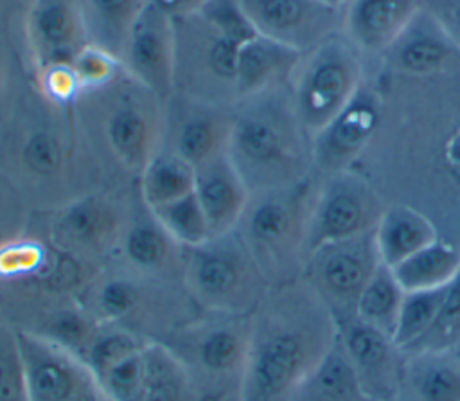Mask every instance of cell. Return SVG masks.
I'll list each match as a JSON object with an SVG mask.
<instances>
[{
	"mask_svg": "<svg viewBox=\"0 0 460 401\" xmlns=\"http://www.w3.org/2000/svg\"><path fill=\"white\" fill-rule=\"evenodd\" d=\"M79 302L99 322L119 325L146 342H165L201 311L181 284L156 281L115 263L97 272Z\"/></svg>",
	"mask_w": 460,
	"mask_h": 401,
	"instance_id": "6",
	"label": "cell"
},
{
	"mask_svg": "<svg viewBox=\"0 0 460 401\" xmlns=\"http://www.w3.org/2000/svg\"><path fill=\"white\" fill-rule=\"evenodd\" d=\"M316 2L325 4V5H329V7H334V9H341L347 0H316Z\"/></svg>",
	"mask_w": 460,
	"mask_h": 401,
	"instance_id": "47",
	"label": "cell"
},
{
	"mask_svg": "<svg viewBox=\"0 0 460 401\" xmlns=\"http://www.w3.org/2000/svg\"><path fill=\"white\" fill-rule=\"evenodd\" d=\"M142 360L138 401H201L183 365L162 342H147L142 349Z\"/></svg>",
	"mask_w": 460,
	"mask_h": 401,
	"instance_id": "30",
	"label": "cell"
},
{
	"mask_svg": "<svg viewBox=\"0 0 460 401\" xmlns=\"http://www.w3.org/2000/svg\"><path fill=\"white\" fill-rule=\"evenodd\" d=\"M438 237L431 219L404 203L386 205L374 228L379 259L388 268L397 266Z\"/></svg>",
	"mask_w": 460,
	"mask_h": 401,
	"instance_id": "27",
	"label": "cell"
},
{
	"mask_svg": "<svg viewBox=\"0 0 460 401\" xmlns=\"http://www.w3.org/2000/svg\"><path fill=\"white\" fill-rule=\"evenodd\" d=\"M110 263L156 281L183 286V246L142 200L137 182L129 192L126 221Z\"/></svg>",
	"mask_w": 460,
	"mask_h": 401,
	"instance_id": "15",
	"label": "cell"
},
{
	"mask_svg": "<svg viewBox=\"0 0 460 401\" xmlns=\"http://www.w3.org/2000/svg\"><path fill=\"white\" fill-rule=\"evenodd\" d=\"M377 120V99L361 88L352 102L311 138L314 174L349 171L374 137Z\"/></svg>",
	"mask_w": 460,
	"mask_h": 401,
	"instance_id": "21",
	"label": "cell"
},
{
	"mask_svg": "<svg viewBox=\"0 0 460 401\" xmlns=\"http://www.w3.org/2000/svg\"><path fill=\"white\" fill-rule=\"evenodd\" d=\"M183 288L201 311L252 315L270 284L232 230L183 248Z\"/></svg>",
	"mask_w": 460,
	"mask_h": 401,
	"instance_id": "8",
	"label": "cell"
},
{
	"mask_svg": "<svg viewBox=\"0 0 460 401\" xmlns=\"http://www.w3.org/2000/svg\"><path fill=\"white\" fill-rule=\"evenodd\" d=\"M338 340L368 401H395L404 352L394 338L361 320L356 313L334 318Z\"/></svg>",
	"mask_w": 460,
	"mask_h": 401,
	"instance_id": "17",
	"label": "cell"
},
{
	"mask_svg": "<svg viewBox=\"0 0 460 401\" xmlns=\"http://www.w3.org/2000/svg\"><path fill=\"white\" fill-rule=\"evenodd\" d=\"M194 174V165L160 146L137 178V189L142 200L156 209L192 192Z\"/></svg>",
	"mask_w": 460,
	"mask_h": 401,
	"instance_id": "32",
	"label": "cell"
},
{
	"mask_svg": "<svg viewBox=\"0 0 460 401\" xmlns=\"http://www.w3.org/2000/svg\"><path fill=\"white\" fill-rule=\"evenodd\" d=\"M27 79L29 68L11 40L9 29L0 31V128L11 115Z\"/></svg>",
	"mask_w": 460,
	"mask_h": 401,
	"instance_id": "39",
	"label": "cell"
},
{
	"mask_svg": "<svg viewBox=\"0 0 460 401\" xmlns=\"http://www.w3.org/2000/svg\"><path fill=\"white\" fill-rule=\"evenodd\" d=\"M385 209L377 191L350 169L318 176L307 254L320 245L372 232Z\"/></svg>",
	"mask_w": 460,
	"mask_h": 401,
	"instance_id": "13",
	"label": "cell"
},
{
	"mask_svg": "<svg viewBox=\"0 0 460 401\" xmlns=\"http://www.w3.org/2000/svg\"><path fill=\"white\" fill-rule=\"evenodd\" d=\"M18 0H0V31L9 27V20L16 9Z\"/></svg>",
	"mask_w": 460,
	"mask_h": 401,
	"instance_id": "46",
	"label": "cell"
},
{
	"mask_svg": "<svg viewBox=\"0 0 460 401\" xmlns=\"http://www.w3.org/2000/svg\"><path fill=\"white\" fill-rule=\"evenodd\" d=\"M29 77L34 88L47 101L59 106H75V102L83 95V88L72 63L34 68L29 70Z\"/></svg>",
	"mask_w": 460,
	"mask_h": 401,
	"instance_id": "40",
	"label": "cell"
},
{
	"mask_svg": "<svg viewBox=\"0 0 460 401\" xmlns=\"http://www.w3.org/2000/svg\"><path fill=\"white\" fill-rule=\"evenodd\" d=\"M453 352L456 354V356H460V342L455 345V349H453Z\"/></svg>",
	"mask_w": 460,
	"mask_h": 401,
	"instance_id": "48",
	"label": "cell"
},
{
	"mask_svg": "<svg viewBox=\"0 0 460 401\" xmlns=\"http://www.w3.org/2000/svg\"><path fill=\"white\" fill-rule=\"evenodd\" d=\"M449 286V284H447ZM447 286L419 291H404L397 327L394 333L395 345L404 352L411 347L433 324Z\"/></svg>",
	"mask_w": 460,
	"mask_h": 401,
	"instance_id": "34",
	"label": "cell"
},
{
	"mask_svg": "<svg viewBox=\"0 0 460 401\" xmlns=\"http://www.w3.org/2000/svg\"><path fill=\"white\" fill-rule=\"evenodd\" d=\"M388 65L404 76L428 77L460 72V49L424 7L385 52Z\"/></svg>",
	"mask_w": 460,
	"mask_h": 401,
	"instance_id": "22",
	"label": "cell"
},
{
	"mask_svg": "<svg viewBox=\"0 0 460 401\" xmlns=\"http://www.w3.org/2000/svg\"><path fill=\"white\" fill-rule=\"evenodd\" d=\"M336 336L332 313L302 277L271 286L252 313L241 401H286Z\"/></svg>",
	"mask_w": 460,
	"mask_h": 401,
	"instance_id": "2",
	"label": "cell"
},
{
	"mask_svg": "<svg viewBox=\"0 0 460 401\" xmlns=\"http://www.w3.org/2000/svg\"><path fill=\"white\" fill-rule=\"evenodd\" d=\"M174 92L194 99L234 106L235 58L232 40L208 23L199 13L172 20Z\"/></svg>",
	"mask_w": 460,
	"mask_h": 401,
	"instance_id": "11",
	"label": "cell"
},
{
	"mask_svg": "<svg viewBox=\"0 0 460 401\" xmlns=\"http://www.w3.org/2000/svg\"><path fill=\"white\" fill-rule=\"evenodd\" d=\"M286 401H368L338 336L322 361L295 387Z\"/></svg>",
	"mask_w": 460,
	"mask_h": 401,
	"instance_id": "28",
	"label": "cell"
},
{
	"mask_svg": "<svg viewBox=\"0 0 460 401\" xmlns=\"http://www.w3.org/2000/svg\"><path fill=\"white\" fill-rule=\"evenodd\" d=\"M420 7V0H347L341 34L361 54H385Z\"/></svg>",
	"mask_w": 460,
	"mask_h": 401,
	"instance_id": "23",
	"label": "cell"
},
{
	"mask_svg": "<svg viewBox=\"0 0 460 401\" xmlns=\"http://www.w3.org/2000/svg\"><path fill=\"white\" fill-rule=\"evenodd\" d=\"M120 61L131 77L160 99H169L174 92L172 20L147 2L128 38Z\"/></svg>",
	"mask_w": 460,
	"mask_h": 401,
	"instance_id": "20",
	"label": "cell"
},
{
	"mask_svg": "<svg viewBox=\"0 0 460 401\" xmlns=\"http://www.w3.org/2000/svg\"><path fill=\"white\" fill-rule=\"evenodd\" d=\"M300 56L302 52L259 34L243 43L235 58L237 101L288 85Z\"/></svg>",
	"mask_w": 460,
	"mask_h": 401,
	"instance_id": "25",
	"label": "cell"
},
{
	"mask_svg": "<svg viewBox=\"0 0 460 401\" xmlns=\"http://www.w3.org/2000/svg\"><path fill=\"white\" fill-rule=\"evenodd\" d=\"M0 174L31 212L58 209L108 185L75 106L47 101L31 77L0 128Z\"/></svg>",
	"mask_w": 460,
	"mask_h": 401,
	"instance_id": "1",
	"label": "cell"
},
{
	"mask_svg": "<svg viewBox=\"0 0 460 401\" xmlns=\"http://www.w3.org/2000/svg\"><path fill=\"white\" fill-rule=\"evenodd\" d=\"M164 228L183 246H196L210 237L203 209L194 194L189 192L174 201L153 209Z\"/></svg>",
	"mask_w": 460,
	"mask_h": 401,
	"instance_id": "35",
	"label": "cell"
},
{
	"mask_svg": "<svg viewBox=\"0 0 460 401\" xmlns=\"http://www.w3.org/2000/svg\"><path fill=\"white\" fill-rule=\"evenodd\" d=\"M395 401H460V356L453 351L406 354Z\"/></svg>",
	"mask_w": 460,
	"mask_h": 401,
	"instance_id": "26",
	"label": "cell"
},
{
	"mask_svg": "<svg viewBox=\"0 0 460 401\" xmlns=\"http://www.w3.org/2000/svg\"><path fill=\"white\" fill-rule=\"evenodd\" d=\"M226 155L250 192L296 183L311 174V138L288 85L239 99L232 106Z\"/></svg>",
	"mask_w": 460,
	"mask_h": 401,
	"instance_id": "4",
	"label": "cell"
},
{
	"mask_svg": "<svg viewBox=\"0 0 460 401\" xmlns=\"http://www.w3.org/2000/svg\"><path fill=\"white\" fill-rule=\"evenodd\" d=\"M402 297L404 291L397 282L392 268L381 263L358 299L356 315L394 338Z\"/></svg>",
	"mask_w": 460,
	"mask_h": 401,
	"instance_id": "33",
	"label": "cell"
},
{
	"mask_svg": "<svg viewBox=\"0 0 460 401\" xmlns=\"http://www.w3.org/2000/svg\"><path fill=\"white\" fill-rule=\"evenodd\" d=\"M460 49V0H420Z\"/></svg>",
	"mask_w": 460,
	"mask_h": 401,
	"instance_id": "44",
	"label": "cell"
},
{
	"mask_svg": "<svg viewBox=\"0 0 460 401\" xmlns=\"http://www.w3.org/2000/svg\"><path fill=\"white\" fill-rule=\"evenodd\" d=\"M318 174L296 183L250 192L235 232L271 286L302 277Z\"/></svg>",
	"mask_w": 460,
	"mask_h": 401,
	"instance_id": "5",
	"label": "cell"
},
{
	"mask_svg": "<svg viewBox=\"0 0 460 401\" xmlns=\"http://www.w3.org/2000/svg\"><path fill=\"white\" fill-rule=\"evenodd\" d=\"M146 343V340L119 325L99 322V327L93 333L81 360L99 378L104 370L122 361L124 358L135 354Z\"/></svg>",
	"mask_w": 460,
	"mask_h": 401,
	"instance_id": "36",
	"label": "cell"
},
{
	"mask_svg": "<svg viewBox=\"0 0 460 401\" xmlns=\"http://www.w3.org/2000/svg\"><path fill=\"white\" fill-rule=\"evenodd\" d=\"M29 218L31 210L0 174V245L22 234L29 225Z\"/></svg>",
	"mask_w": 460,
	"mask_h": 401,
	"instance_id": "43",
	"label": "cell"
},
{
	"mask_svg": "<svg viewBox=\"0 0 460 401\" xmlns=\"http://www.w3.org/2000/svg\"><path fill=\"white\" fill-rule=\"evenodd\" d=\"M232 129V106L216 104L172 92L165 99L162 147L198 167L226 153Z\"/></svg>",
	"mask_w": 460,
	"mask_h": 401,
	"instance_id": "16",
	"label": "cell"
},
{
	"mask_svg": "<svg viewBox=\"0 0 460 401\" xmlns=\"http://www.w3.org/2000/svg\"><path fill=\"white\" fill-rule=\"evenodd\" d=\"M252 315L199 311L162 342L183 365L201 401H241Z\"/></svg>",
	"mask_w": 460,
	"mask_h": 401,
	"instance_id": "7",
	"label": "cell"
},
{
	"mask_svg": "<svg viewBox=\"0 0 460 401\" xmlns=\"http://www.w3.org/2000/svg\"><path fill=\"white\" fill-rule=\"evenodd\" d=\"M133 185H106L58 209L31 212V216L56 248L102 268L115 255Z\"/></svg>",
	"mask_w": 460,
	"mask_h": 401,
	"instance_id": "10",
	"label": "cell"
},
{
	"mask_svg": "<svg viewBox=\"0 0 460 401\" xmlns=\"http://www.w3.org/2000/svg\"><path fill=\"white\" fill-rule=\"evenodd\" d=\"M27 401H108L97 376L74 352L18 331Z\"/></svg>",
	"mask_w": 460,
	"mask_h": 401,
	"instance_id": "14",
	"label": "cell"
},
{
	"mask_svg": "<svg viewBox=\"0 0 460 401\" xmlns=\"http://www.w3.org/2000/svg\"><path fill=\"white\" fill-rule=\"evenodd\" d=\"M146 4L147 0H81L90 43L120 59Z\"/></svg>",
	"mask_w": 460,
	"mask_h": 401,
	"instance_id": "29",
	"label": "cell"
},
{
	"mask_svg": "<svg viewBox=\"0 0 460 401\" xmlns=\"http://www.w3.org/2000/svg\"><path fill=\"white\" fill-rule=\"evenodd\" d=\"M194 194L207 218L210 237L232 232L250 198L226 153L196 167Z\"/></svg>",
	"mask_w": 460,
	"mask_h": 401,
	"instance_id": "24",
	"label": "cell"
},
{
	"mask_svg": "<svg viewBox=\"0 0 460 401\" xmlns=\"http://www.w3.org/2000/svg\"><path fill=\"white\" fill-rule=\"evenodd\" d=\"M160 13L169 16L171 20L189 16L198 13L208 0H147Z\"/></svg>",
	"mask_w": 460,
	"mask_h": 401,
	"instance_id": "45",
	"label": "cell"
},
{
	"mask_svg": "<svg viewBox=\"0 0 460 401\" xmlns=\"http://www.w3.org/2000/svg\"><path fill=\"white\" fill-rule=\"evenodd\" d=\"M198 13L239 47L257 36L239 0H208Z\"/></svg>",
	"mask_w": 460,
	"mask_h": 401,
	"instance_id": "42",
	"label": "cell"
},
{
	"mask_svg": "<svg viewBox=\"0 0 460 401\" xmlns=\"http://www.w3.org/2000/svg\"><path fill=\"white\" fill-rule=\"evenodd\" d=\"M381 266L374 230L313 248L302 279L327 306L334 318L354 315L358 299Z\"/></svg>",
	"mask_w": 460,
	"mask_h": 401,
	"instance_id": "12",
	"label": "cell"
},
{
	"mask_svg": "<svg viewBox=\"0 0 460 401\" xmlns=\"http://www.w3.org/2000/svg\"><path fill=\"white\" fill-rule=\"evenodd\" d=\"M402 291L447 286L460 272V248L442 237L392 268Z\"/></svg>",
	"mask_w": 460,
	"mask_h": 401,
	"instance_id": "31",
	"label": "cell"
},
{
	"mask_svg": "<svg viewBox=\"0 0 460 401\" xmlns=\"http://www.w3.org/2000/svg\"><path fill=\"white\" fill-rule=\"evenodd\" d=\"M460 342V272L449 282L440 309L428 331L404 351L410 352H440L453 351Z\"/></svg>",
	"mask_w": 460,
	"mask_h": 401,
	"instance_id": "37",
	"label": "cell"
},
{
	"mask_svg": "<svg viewBox=\"0 0 460 401\" xmlns=\"http://www.w3.org/2000/svg\"><path fill=\"white\" fill-rule=\"evenodd\" d=\"M255 32L307 52L341 32V9L316 0H239Z\"/></svg>",
	"mask_w": 460,
	"mask_h": 401,
	"instance_id": "18",
	"label": "cell"
},
{
	"mask_svg": "<svg viewBox=\"0 0 460 401\" xmlns=\"http://www.w3.org/2000/svg\"><path fill=\"white\" fill-rule=\"evenodd\" d=\"M23 40L29 70L72 63L90 43L81 0H31Z\"/></svg>",
	"mask_w": 460,
	"mask_h": 401,
	"instance_id": "19",
	"label": "cell"
},
{
	"mask_svg": "<svg viewBox=\"0 0 460 401\" xmlns=\"http://www.w3.org/2000/svg\"><path fill=\"white\" fill-rule=\"evenodd\" d=\"M72 67L75 70V76L81 83L83 94L99 90L111 83L120 72L122 63L119 58L110 54L108 50L88 43L72 61Z\"/></svg>",
	"mask_w": 460,
	"mask_h": 401,
	"instance_id": "41",
	"label": "cell"
},
{
	"mask_svg": "<svg viewBox=\"0 0 460 401\" xmlns=\"http://www.w3.org/2000/svg\"><path fill=\"white\" fill-rule=\"evenodd\" d=\"M165 101L124 68L106 86L83 94L77 119L108 185L129 187L162 146Z\"/></svg>",
	"mask_w": 460,
	"mask_h": 401,
	"instance_id": "3",
	"label": "cell"
},
{
	"mask_svg": "<svg viewBox=\"0 0 460 401\" xmlns=\"http://www.w3.org/2000/svg\"><path fill=\"white\" fill-rule=\"evenodd\" d=\"M0 401H27L18 329L0 311Z\"/></svg>",
	"mask_w": 460,
	"mask_h": 401,
	"instance_id": "38",
	"label": "cell"
},
{
	"mask_svg": "<svg viewBox=\"0 0 460 401\" xmlns=\"http://www.w3.org/2000/svg\"><path fill=\"white\" fill-rule=\"evenodd\" d=\"M361 77V52L341 32L300 56L288 88L309 138L352 102Z\"/></svg>",
	"mask_w": 460,
	"mask_h": 401,
	"instance_id": "9",
	"label": "cell"
}]
</instances>
